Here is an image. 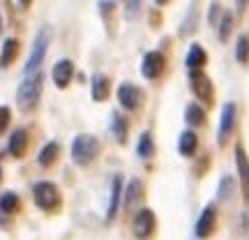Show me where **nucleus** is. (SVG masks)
Listing matches in <instances>:
<instances>
[{"label": "nucleus", "mask_w": 249, "mask_h": 240, "mask_svg": "<svg viewBox=\"0 0 249 240\" xmlns=\"http://www.w3.org/2000/svg\"><path fill=\"white\" fill-rule=\"evenodd\" d=\"M42 86H44V76L37 72V74H30L23 79V83L18 86L17 90V104L18 109L28 113V111H33L37 107V102L42 97Z\"/></svg>", "instance_id": "obj_1"}, {"label": "nucleus", "mask_w": 249, "mask_h": 240, "mask_svg": "<svg viewBox=\"0 0 249 240\" xmlns=\"http://www.w3.org/2000/svg\"><path fill=\"white\" fill-rule=\"evenodd\" d=\"M99 155V141L90 134H79L71 143V160L79 166H86Z\"/></svg>", "instance_id": "obj_2"}, {"label": "nucleus", "mask_w": 249, "mask_h": 240, "mask_svg": "<svg viewBox=\"0 0 249 240\" xmlns=\"http://www.w3.org/2000/svg\"><path fill=\"white\" fill-rule=\"evenodd\" d=\"M49 44H51V30L44 26L39 33H37L35 42H33V49H30V55H28V62H26V70H23L26 72V76L39 72V65L44 62V55H46Z\"/></svg>", "instance_id": "obj_3"}, {"label": "nucleus", "mask_w": 249, "mask_h": 240, "mask_svg": "<svg viewBox=\"0 0 249 240\" xmlns=\"http://www.w3.org/2000/svg\"><path fill=\"white\" fill-rule=\"evenodd\" d=\"M33 199H35V203L42 208V210H55L58 205H60V192H58V187L53 183H49V180H42V183H37L33 187Z\"/></svg>", "instance_id": "obj_4"}, {"label": "nucleus", "mask_w": 249, "mask_h": 240, "mask_svg": "<svg viewBox=\"0 0 249 240\" xmlns=\"http://www.w3.org/2000/svg\"><path fill=\"white\" fill-rule=\"evenodd\" d=\"M235 116H238L235 104H233V102H226L222 109V116H219V129H217V141H219V146H224V143L229 141L231 132L235 129Z\"/></svg>", "instance_id": "obj_5"}, {"label": "nucleus", "mask_w": 249, "mask_h": 240, "mask_svg": "<svg viewBox=\"0 0 249 240\" xmlns=\"http://www.w3.org/2000/svg\"><path fill=\"white\" fill-rule=\"evenodd\" d=\"M118 102H120V107L127 109V111H134V109L141 107L143 102V92L139 86H134V83H123L120 88H118Z\"/></svg>", "instance_id": "obj_6"}, {"label": "nucleus", "mask_w": 249, "mask_h": 240, "mask_svg": "<svg viewBox=\"0 0 249 240\" xmlns=\"http://www.w3.org/2000/svg\"><path fill=\"white\" fill-rule=\"evenodd\" d=\"M155 226H157V220H155V213H152L150 208L139 210L136 217H134V224H132L136 238H148V236L155 231Z\"/></svg>", "instance_id": "obj_7"}, {"label": "nucleus", "mask_w": 249, "mask_h": 240, "mask_svg": "<svg viewBox=\"0 0 249 240\" xmlns=\"http://www.w3.org/2000/svg\"><path fill=\"white\" fill-rule=\"evenodd\" d=\"M189 86L201 102H208V104L213 102V83L203 72H189Z\"/></svg>", "instance_id": "obj_8"}, {"label": "nucleus", "mask_w": 249, "mask_h": 240, "mask_svg": "<svg viewBox=\"0 0 249 240\" xmlns=\"http://www.w3.org/2000/svg\"><path fill=\"white\" fill-rule=\"evenodd\" d=\"M214 226H217V208L213 203L205 205L201 217H198V222H196V238H208V236H213Z\"/></svg>", "instance_id": "obj_9"}, {"label": "nucleus", "mask_w": 249, "mask_h": 240, "mask_svg": "<svg viewBox=\"0 0 249 240\" xmlns=\"http://www.w3.org/2000/svg\"><path fill=\"white\" fill-rule=\"evenodd\" d=\"M164 70V55L160 51H148L143 55V62H141V74L145 79H157Z\"/></svg>", "instance_id": "obj_10"}, {"label": "nucleus", "mask_w": 249, "mask_h": 240, "mask_svg": "<svg viewBox=\"0 0 249 240\" xmlns=\"http://www.w3.org/2000/svg\"><path fill=\"white\" fill-rule=\"evenodd\" d=\"M51 76H53V83L58 88H67L70 86L71 76H74V62L67 60V58H62L53 65V72H51Z\"/></svg>", "instance_id": "obj_11"}, {"label": "nucleus", "mask_w": 249, "mask_h": 240, "mask_svg": "<svg viewBox=\"0 0 249 240\" xmlns=\"http://www.w3.org/2000/svg\"><path fill=\"white\" fill-rule=\"evenodd\" d=\"M235 166H238V176H240L245 201H249V160H247V152H245L242 146L235 148Z\"/></svg>", "instance_id": "obj_12"}, {"label": "nucleus", "mask_w": 249, "mask_h": 240, "mask_svg": "<svg viewBox=\"0 0 249 240\" xmlns=\"http://www.w3.org/2000/svg\"><path fill=\"white\" fill-rule=\"evenodd\" d=\"M9 155L12 157H23L26 155V150H28V132L26 129H14L12 132V136H9Z\"/></svg>", "instance_id": "obj_13"}, {"label": "nucleus", "mask_w": 249, "mask_h": 240, "mask_svg": "<svg viewBox=\"0 0 249 240\" xmlns=\"http://www.w3.org/2000/svg\"><path fill=\"white\" fill-rule=\"evenodd\" d=\"M120 199H123V178L116 176L113 183H111V199H108V208H107V220L111 222L118 215V208H120Z\"/></svg>", "instance_id": "obj_14"}, {"label": "nucleus", "mask_w": 249, "mask_h": 240, "mask_svg": "<svg viewBox=\"0 0 249 240\" xmlns=\"http://www.w3.org/2000/svg\"><path fill=\"white\" fill-rule=\"evenodd\" d=\"M205 62H208V54L203 51L201 44H192L189 54H187V70L189 72H201Z\"/></svg>", "instance_id": "obj_15"}, {"label": "nucleus", "mask_w": 249, "mask_h": 240, "mask_svg": "<svg viewBox=\"0 0 249 240\" xmlns=\"http://www.w3.org/2000/svg\"><path fill=\"white\" fill-rule=\"evenodd\" d=\"M90 95L95 102H104L108 97V79L104 74H95L90 79Z\"/></svg>", "instance_id": "obj_16"}, {"label": "nucleus", "mask_w": 249, "mask_h": 240, "mask_svg": "<svg viewBox=\"0 0 249 240\" xmlns=\"http://www.w3.org/2000/svg\"><path fill=\"white\" fill-rule=\"evenodd\" d=\"M143 194V185L139 183V180H129V185L123 189V208L124 210H129V208H134V203L141 199Z\"/></svg>", "instance_id": "obj_17"}, {"label": "nucleus", "mask_w": 249, "mask_h": 240, "mask_svg": "<svg viewBox=\"0 0 249 240\" xmlns=\"http://www.w3.org/2000/svg\"><path fill=\"white\" fill-rule=\"evenodd\" d=\"M196 146H198V139H196V134L192 129H185V132L180 134V141H178V150L182 157H192L196 152Z\"/></svg>", "instance_id": "obj_18"}, {"label": "nucleus", "mask_w": 249, "mask_h": 240, "mask_svg": "<svg viewBox=\"0 0 249 240\" xmlns=\"http://www.w3.org/2000/svg\"><path fill=\"white\" fill-rule=\"evenodd\" d=\"M18 54V39L14 37H7L5 39V44H2V51H0V67H9L14 58Z\"/></svg>", "instance_id": "obj_19"}, {"label": "nucleus", "mask_w": 249, "mask_h": 240, "mask_svg": "<svg viewBox=\"0 0 249 240\" xmlns=\"http://www.w3.org/2000/svg\"><path fill=\"white\" fill-rule=\"evenodd\" d=\"M58 155H60V146L55 141L46 143L44 148H42V152H39V164H42V166H51V164L58 160Z\"/></svg>", "instance_id": "obj_20"}, {"label": "nucleus", "mask_w": 249, "mask_h": 240, "mask_svg": "<svg viewBox=\"0 0 249 240\" xmlns=\"http://www.w3.org/2000/svg\"><path fill=\"white\" fill-rule=\"evenodd\" d=\"M18 205H21V201H18V196L14 194V192H5V194H0V213L14 215L18 210Z\"/></svg>", "instance_id": "obj_21"}, {"label": "nucleus", "mask_w": 249, "mask_h": 240, "mask_svg": "<svg viewBox=\"0 0 249 240\" xmlns=\"http://www.w3.org/2000/svg\"><path fill=\"white\" fill-rule=\"evenodd\" d=\"M136 152H139V157H143V160H148V157H152V155H155V143H152L150 132H143L141 134L139 146H136Z\"/></svg>", "instance_id": "obj_22"}, {"label": "nucleus", "mask_w": 249, "mask_h": 240, "mask_svg": "<svg viewBox=\"0 0 249 240\" xmlns=\"http://www.w3.org/2000/svg\"><path fill=\"white\" fill-rule=\"evenodd\" d=\"M235 60L240 65L249 62V35H240L238 37V44H235Z\"/></svg>", "instance_id": "obj_23"}, {"label": "nucleus", "mask_w": 249, "mask_h": 240, "mask_svg": "<svg viewBox=\"0 0 249 240\" xmlns=\"http://www.w3.org/2000/svg\"><path fill=\"white\" fill-rule=\"evenodd\" d=\"M185 120L189 125H203L205 123V111L198 104H189L185 111Z\"/></svg>", "instance_id": "obj_24"}, {"label": "nucleus", "mask_w": 249, "mask_h": 240, "mask_svg": "<svg viewBox=\"0 0 249 240\" xmlns=\"http://www.w3.org/2000/svg\"><path fill=\"white\" fill-rule=\"evenodd\" d=\"M219 30H217V33H219V39H222V42H226V39H229V37H231V30H233V14L231 12H224L222 14V21H219Z\"/></svg>", "instance_id": "obj_25"}, {"label": "nucleus", "mask_w": 249, "mask_h": 240, "mask_svg": "<svg viewBox=\"0 0 249 240\" xmlns=\"http://www.w3.org/2000/svg\"><path fill=\"white\" fill-rule=\"evenodd\" d=\"M113 132H116V139L120 143L127 141V123L120 113H113Z\"/></svg>", "instance_id": "obj_26"}, {"label": "nucleus", "mask_w": 249, "mask_h": 240, "mask_svg": "<svg viewBox=\"0 0 249 240\" xmlns=\"http://www.w3.org/2000/svg\"><path fill=\"white\" fill-rule=\"evenodd\" d=\"M231 194H233V178L224 176V178L219 180V189H217V196H219V201H226V199H229Z\"/></svg>", "instance_id": "obj_27"}, {"label": "nucleus", "mask_w": 249, "mask_h": 240, "mask_svg": "<svg viewBox=\"0 0 249 240\" xmlns=\"http://www.w3.org/2000/svg\"><path fill=\"white\" fill-rule=\"evenodd\" d=\"M9 125V109L7 107H0V134L7 129Z\"/></svg>", "instance_id": "obj_28"}, {"label": "nucleus", "mask_w": 249, "mask_h": 240, "mask_svg": "<svg viewBox=\"0 0 249 240\" xmlns=\"http://www.w3.org/2000/svg\"><path fill=\"white\" fill-rule=\"evenodd\" d=\"M217 14H219V2L214 0L210 5V23H217Z\"/></svg>", "instance_id": "obj_29"}, {"label": "nucleus", "mask_w": 249, "mask_h": 240, "mask_svg": "<svg viewBox=\"0 0 249 240\" xmlns=\"http://www.w3.org/2000/svg\"><path fill=\"white\" fill-rule=\"evenodd\" d=\"M249 7V0H235V9H238V14H245Z\"/></svg>", "instance_id": "obj_30"}, {"label": "nucleus", "mask_w": 249, "mask_h": 240, "mask_svg": "<svg viewBox=\"0 0 249 240\" xmlns=\"http://www.w3.org/2000/svg\"><path fill=\"white\" fill-rule=\"evenodd\" d=\"M169 0H155V5H166Z\"/></svg>", "instance_id": "obj_31"}, {"label": "nucleus", "mask_w": 249, "mask_h": 240, "mask_svg": "<svg viewBox=\"0 0 249 240\" xmlns=\"http://www.w3.org/2000/svg\"><path fill=\"white\" fill-rule=\"evenodd\" d=\"M28 2H30V0H21V5H28Z\"/></svg>", "instance_id": "obj_32"}, {"label": "nucleus", "mask_w": 249, "mask_h": 240, "mask_svg": "<svg viewBox=\"0 0 249 240\" xmlns=\"http://www.w3.org/2000/svg\"><path fill=\"white\" fill-rule=\"evenodd\" d=\"M0 33H2V18H0Z\"/></svg>", "instance_id": "obj_33"}, {"label": "nucleus", "mask_w": 249, "mask_h": 240, "mask_svg": "<svg viewBox=\"0 0 249 240\" xmlns=\"http://www.w3.org/2000/svg\"><path fill=\"white\" fill-rule=\"evenodd\" d=\"M0 178H2V169H0Z\"/></svg>", "instance_id": "obj_34"}]
</instances>
